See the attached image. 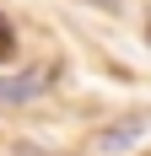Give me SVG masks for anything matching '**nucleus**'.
<instances>
[{"mask_svg": "<svg viewBox=\"0 0 151 156\" xmlns=\"http://www.w3.org/2000/svg\"><path fill=\"white\" fill-rule=\"evenodd\" d=\"M16 156H49V151H38V145H22V151H16Z\"/></svg>", "mask_w": 151, "mask_h": 156, "instance_id": "3", "label": "nucleus"}, {"mask_svg": "<svg viewBox=\"0 0 151 156\" xmlns=\"http://www.w3.org/2000/svg\"><path fill=\"white\" fill-rule=\"evenodd\" d=\"M92 5H103V11H119V0H92Z\"/></svg>", "mask_w": 151, "mask_h": 156, "instance_id": "4", "label": "nucleus"}, {"mask_svg": "<svg viewBox=\"0 0 151 156\" xmlns=\"http://www.w3.org/2000/svg\"><path fill=\"white\" fill-rule=\"evenodd\" d=\"M146 38H151V32H146Z\"/></svg>", "mask_w": 151, "mask_h": 156, "instance_id": "5", "label": "nucleus"}, {"mask_svg": "<svg viewBox=\"0 0 151 156\" xmlns=\"http://www.w3.org/2000/svg\"><path fill=\"white\" fill-rule=\"evenodd\" d=\"M11 54H16V27L0 16V59H11Z\"/></svg>", "mask_w": 151, "mask_h": 156, "instance_id": "2", "label": "nucleus"}, {"mask_svg": "<svg viewBox=\"0 0 151 156\" xmlns=\"http://www.w3.org/2000/svg\"><path fill=\"white\" fill-rule=\"evenodd\" d=\"M49 86H54V65L22 70V76H0V102H27V97L49 92Z\"/></svg>", "mask_w": 151, "mask_h": 156, "instance_id": "1", "label": "nucleus"}]
</instances>
